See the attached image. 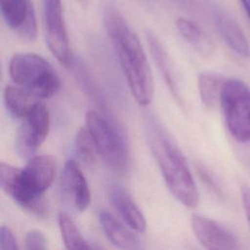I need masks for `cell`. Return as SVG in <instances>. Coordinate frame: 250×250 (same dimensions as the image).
Returning <instances> with one entry per match:
<instances>
[{
    "instance_id": "obj_22",
    "label": "cell",
    "mask_w": 250,
    "mask_h": 250,
    "mask_svg": "<svg viewBox=\"0 0 250 250\" xmlns=\"http://www.w3.org/2000/svg\"><path fill=\"white\" fill-rule=\"evenodd\" d=\"M20 248L18 240L13 231L5 226L0 229V249L5 250H18Z\"/></svg>"
},
{
    "instance_id": "obj_23",
    "label": "cell",
    "mask_w": 250,
    "mask_h": 250,
    "mask_svg": "<svg viewBox=\"0 0 250 250\" xmlns=\"http://www.w3.org/2000/svg\"><path fill=\"white\" fill-rule=\"evenodd\" d=\"M241 200L246 220L250 226V188L248 186H243L241 188Z\"/></svg>"
},
{
    "instance_id": "obj_7",
    "label": "cell",
    "mask_w": 250,
    "mask_h": 250,
    "mask_svg": "<svg viewBox=\"0 0 250 250\" xmlns=\"http://www.w3.org/2000/svg\"><path fill=\"white\" fill-rule=\"evenodd\" d=\"M45 36L52 55L64 66L73 62L66 31L62 0H42Z\"/></svg>"
},
{
    "instance_id": "obj_10",
    "label": "cell",
    "mask_w": 250,
    "mask_h": 250,
    "mask_svg": "<svg viewBox=\"0 0 250 250\" xmlns=\"http://www.w3.org/2000/svg\"><path fill=\"white\" fill-rule=\"evenodd\" d=\"M192 231L201 243L209 250H236L239 249L237 238L218 222L198 214L191 216Z\"/></svg>"
},
{
    "instance_id": "obj_1",
    "label": "cell",
    "mask_w": 250,
    "mask_h": 250,
    "mask_svg": "<svg viewBox=\"0 0 250 250\" xmlns=\"http://www.w3.org/2000/svg\"><path fill=\"white\" fill-rule=\"evenodd\" d=\"M103 21L132 96L140 105L149 104L154 93L153 76L138 35L112 3L104 4Z\"/></svg>"
},
{
    "instance_id": "obj_8",
    "label": "cell",
    "mask_w": 250,
    "mask_h": 250,
    "mask_svg": "<svg viewBox=\"0 0 250 250\" xmlns=\"http://www.w3.org/2000/svg\"><path fill=\"white\" fill-rule=\"evenodd\" d=\"M50 130V113L45 104L38 102L21 119L16 146L22 156H29L43 144Z\"/></svg>"
},
{
    "instance_id": "obj_2",
    "label": "cell",
    "mask_w": 250,
    "mask_h": 250,
    "mask_svg": "<svg viewBox=\"0 0 250 250\" xmlns=\"http://www.w3.org/2000/svg\"><path fill=\"white\" fill-rule=\"evenodd\" d=\"M145 128L148 146L170 192L183 205L195 207L199 192L185 155L154 116L146 117Z\"/></svg>"
},
{
    "instance_id": "obj_12",
    "label": "cell",
    "mask_w": 250,
    "mask_h": 250,
    "mask_svg": "<svg viewBox=\"0 0 250 250\" xmlns=\"http://www.w3.org/2000/svg\"><path fill=\"white\" fill-rule=\"evenodd\" d=\"M108 199L118 216L130 229L137 232L146 230V221L143 212L123 188L111 187L108 190Z\"/></svg>"
},
{
    "instance_id": "obj_13",
    "label": "cell",
    "mask_w": 250,
    "mask_h": 250,
    "mask_svg": "<svg viewBox=\"0 0 250 250\" xmlns=\"http://www.w3.org/2000/svg\"><path fill=\"white\" fill-rule=\"evenodd\" d=\"M214 19L218 32L229 48L241 58H250L249 42L236 21L222 10L215 12Z\"/></svg>"
},
{
    "instance_id": "obj_16",
    "label": "cell",
    "mask_w": 250,
    "mask_h": 250,
    "mask_svg": "<svg viewBox=\"0 0 250 250\" xmlns=\"http://www.w3.org/2000/svg\"><path fill=\"white\" fill-rule=\"evenodd\" d=\"M176 28L181 36L202 57H211L216 46L209 34L196 22L186 18L176 21Z\"/></svg>"
},
{
    "instance_id": "obj_19",
    "label": "cell",
    "mask_w": 250,
    "mask_h": 250,
    "mask_svg": "<svg viewBox=\"0 0 250 250\" xmlns=\"http://www.w3.org/2000/svg\"><path fill=\"white\" fill-rule=\"evenodd\" d=\"M59 228L61 234L67 249H90L93 248L88 241L82 236L75 222L72 218L64 212H60L59 217Z\"/></svg>"
},
{
    "instance_id": "obj_4",
    "label": "cell",
    "mask_w": 250,
    "mask_h": 250,
    "mask_svg": "<svg viewBox=\"0 0 250 250\" xmlns=\"http://www.w3.org/2000/svg\"><path fill=\"white\" fill-rule=\"evenodd\" d=\"M13 81L37 99H48L61 89L62 82L51 63L34 53L15 54L9 62Z\"/></svg>"
},
{
    "instance_id": "obj_17",
    "label": "cell",
    "mask_w": 250,
    "mask_h": 250,
    "mask_svg": "<svg viewBox=\"0 0 250 250\" xmlns=\"http://www.w3.org/2000/svg\"><path fill=\"white\" fill-rule=\"evenodd\" d=\"M3 98L9 113L20 120H21L37 103V98L30 95L20 86H6L3 92Z\"/></svg>"
},
{
    "instance_id": "obj_20",
    "label": "cell",
    "mask_w": 250,
    "mask_h": 250,
    "mask_svg": "<svg viewBox=\"0 0 250 250\" xmlns=\"http://www.w3.org/2000/svg\"><path fill=\"white\" fill-rule=\"evenodd\" d=\"M74 142L77 154L82 161L87 164H93L96 161L98 152L93 138L86 126L77 131Z\"/></svg>"
},
{
    "instance_id": "obj_14",
    "label": "cell",
    "mask_w": 250,
    "mask_h": 250,
    "mask_svg": "<svg viewBox=\"0 0 250 250\" xmlns=\"http://www.w3.org/2000/svg\"><path fill=\"white\" fill-rule=\"evenodd\" d=\"M146 41L148 44L149 52L151 54V57L158 68L159 73L161 74L168 90L170 91L171 95L174 97L176 102L179 104H183L182 94L180 91V87L178 85L175 72L172 68L171 61L169 59V56L163 47L161 41L159 38L151 31L146 32Z\"/></svg>"
},
{
    "instance_id": "obj_9",
    "label": "cell",
    "mask_w": 250,
    "mask_h": 250,
    "mask_svg": "<svg viewBox=\"0 0 250 250\" xmlns=\"http://www.w3.org/2000/svg\"><path fill=\"white\" fill-rule=\"evenodd\" d=\"M0 6L2 18L10 29L27 41L36 38V15L30 0H0Z\"/></svg>"
},
{
    "instance_id": "obj_3",
    "label": "cell",
    "mask_w": 250,
    "mask_h": 250,
    "mask_svg": "<svg viewBox=\"0 0 250 250\" xmlns=\"http://www.w3.org/2000/svg\"><path fill=\"white\" fill-rule=\"evenodd\" d=\"M56 175V160L52 155L30 157L24 168L0 163V186L23 209L38 216L47 214L44 192Z\"/></svg>"
},
{
    "instance_id": "obj_25",
    "label": "cell",
    "mask_w": 250,
    "mask_h": 250,
    "mask_svg": "<svg viewBox=\"0 0 250 250\" xmlns=\"http://www.w3.org/2000/svg\"><path fill=\"white\" fill-rule=\"evenodd\" d=\"M174 1L183 6H188V5H191L194 0H174Z\"/></svg>"
},
{
    "instance_id": "obj_15",
    "label": "cell",
    "mask_w": 250,
    "mask_h": 250,
    "mask_svg": "<svg viewBox=\"0 0 250 250\" xmlns=\"http://www.w3.org/2000/svg\"><path fill=\"white\" fill-rule=\"evenodd\" d=\"M99 222L104 235L114 246L127 250L141 248L139 238L108 211H100Z\"/></svg>"
},
{
    "instance_id": "obj_6",
    "label": "cell",
    "mask_w": 250,
    "mask_h": 250,
    "mask_svg": "<svg viewBox=\"0 0 250 250\" xmlns=\"http://www.w3.org/2000/svg\"><path fill=\"white\" fill-rule=\"evenodd\" d=\"M220 104L230 135L239 143L250 142V88L237 78L226 80Z\"/></svg>"
},
{
    "instance_id": "obj_11",
    "label": "cell",
    "mask_w": 250,
    "mask_h": 250,
    "mask_svg": "<svg viewBox=\"0 0 250 250\" xmlns=\"http://www.w3.org/2000/svg\"><path fill=\"white\" fill-rule=\"evenodd\" d=\"M61 188L64 197L79 212L86 210L91 202L88 183L79 165L73 159L67 160L61 175Z\"/></svg>"
},
{
    "instance_id": "obj_5",
    "label": "cell",
    "mask_w": 250,
    "mask_h": 250,
    "mask_svg": "<svg viewBox=\"0 0 250 250\" xmlns=\"http://www.w3.org/2000/svg\"><path fill=\"white\" fill-rule=\"evenodd\" d=\"M85 123L98 155L115 172H125L129 165V149L117 125L95 110L86 113Z\"/></svg>"
},
{
    "instance_id": "obj_24",
    "label": "cell",
    "mask_w": 250,
    "mask_h": 250,
    "mask_svg": "<svg viewBox=\"0 0 250 250\" xmlns=\"http://www.w3.org/2000/svg\"><path fill=\"white\" fill-rule=\"evenodd\" d=\"M241 3L243 5V8L250 20V0H241Z\"/></svg>"
},
{
    "instance_id": "obj_21",
    "label": "cell",
    "mask_w": 250,
    "mask_h": 250,
    "mask_svg": "<svg viewBox=\"0 0 250 250\" xmlns=\"http://www.w3.org/2000/svg\"><path fill=\"white\" fill-rule=\"evenodd\" d=\"M24 247L28 250H41L47 248V239L38 229H30L24 235Z\"/></svg>"
},
{
    "instance_id": "obj_26",
    "label": "cell",
    "mask_w": 250,
    "mask_h": 250,
    "mask_svg": "<svg viewBox=\"0 0 250 250\" xmlns=\"http://www.w3.org/2000/svg\"><path fill=\"white\" fill-rule=\"evenodd\" d=\"M77 3H79L80 5H82V6H85V5H87L88 4V2H89V0H75Z\"/></svg>"
},
{
    "instance_id": "obj_18",
    "label": "cell",
    "mask_w": 250,
    "mask_h": 250,
    "mask_svg": "<svg viewBox=\"0 0 250 250\" xmlns=\"http://www.w3.org/2000/svg\"><path fill=\"white\" fill-rule=\"evenodd\" d=\"M198 92L199 97L207 108H213L217 103H220V97L225 81L223 77L215 72H201L198 75Z\"/></svg>"
}]
</instances>
